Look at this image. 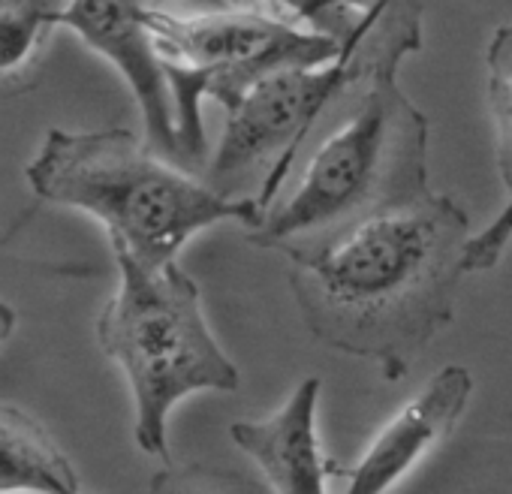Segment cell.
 <instances>
[{
  "label": "cell",
  "mask_w": 512,
  "mask_h": 494,
  "mask_svg": "<svg viewBox=\"0 0 512 494\" xmlns=\"http://www.w3.org/2000/svg\"><path fill=\"white\" fill-rule=\"evenodd\" d=\"M58 25L76 31L79 40H85L124 76L136 97L154 151L163 160L178 157L175 103L163 73V61L145 25V7L118 4V0H76V4L61 7Z\"/></svg>",
  "instance_id": "obj_7"
},
{
  "label": "cell",
  "mask_w": 512,
  "mask_h": 494,
  "mask_svg": "<svg viewBox=\"0 0 512 494\" xmlns=\"http://www.w3.org/2000/svg\"><path fill=\"white\" fill-rule=\"evenodd\" d=\"M488 70H491V79L512 88V25H503L494 31L488 43Z\"/></svg>",
  "instance_id": "obj_12"
},
{
  "label": "cell",
  "mask_w": 512,
  "mask_h": 494,
  "mask_svg": "<svg viewBox=\"0 0 512 494\" xmlns=\"http://www.w3.org/2000/svg\"><path fill=\"white\" fill-rule=\"evenodd\" d=\"M37 199L76 208L106 226L112 254L145 269L178 263V251L205 226L238 220L253 229L260 208L190 178L130 130H49L25 169Z\"/></svg>",
  "instance_id": "obj_3"
},
{
  "label": "cell",
  "mask_w": 512,
  "mask_h": 494,
  "mask_svg": "<svg viewBox=\"0 0 512 494\" xmlns=\"http://www.w3.org/2000/svg\"><path fill=\"white\" fill-rule=\"evenodd\" d=\"M470 235L467 211L428 190L287 254L308 332L338 353L380 365L392 383L407 377L455 317Z\"/></svg>",
  "instance_id": "obj_1"
},
{
  "label": "cell",
  "mask_w": 512,
  "mask_h": 494,
  "mask_svg": "<svg viewBox=\"0 0 512 494\" xmlns=\"http://www.w3.org/2000/svg\"><path fill=\"white\" fill-rule=\"evenodd\" d=\"M368 7L341 37L299 28L272 10H214L172 16L145 7V25L163 61L175 103L178 157H205L199 103L217 100L229 112L256 82L281 70H314L335 61L350 34L365 22Z\"/></svg>",
  "instance_id": "obj_5"
},
{
  "label": "cell",
  "mask_w": 512,
  "mask_h": 494,
  "mask_svg": "<svg viewBox=\"0 0 512 494\" xmlns=\"http://www.w3.org/2000/svg\"><path fill=\"white\" fill-rule=\"evenodd\" d=\"M320 377H308L269 419L232 422V443L263 470L275 494H326L332 461L317 434Z\"/></svg>",
  "instance_id": "obj_9"
},
{
  "label": "cell",
  "mask_w": 512,
  "mask_h": 494,
  "mask_svg": "<svg viewBox=\"0 0 512 494\" xmlns=\"http://www.w3.org/2000/svg\"><path fill=\"white\" fill-rule=\"evenodd\" d=\"M154 494H217V491L208 488V485H202V482H196L193 470L190 473H172V470H166L163 476L154 479Z\"/></svg>",
  "instance_id": "obj_13"
},
{
  "label": "cell",
  "mask_w": 512,
  "mask_h": 494,
  "mask_svg": "<svg viewBox=\"0 0 512 494\" xmlns=\"http://www.w3.org/2000/svg\"><path fill=\"white\" fill-rule=\"evenodd\" d=\"M118 293L97 320V338L133 395L136 446L169 461V416L196 392H235L241 374L214 341L196 281L178 266L145 269L115 254Z\"/></svg>",
  "instance_id": "obj_4"
},
{
  "label": "cell",
  "mask_w": 512,
  "mask_h": 494,
  "mask_svg": "<svg viewBox=\"0 0 512 494\" xmlns=\"http://www.w3.org/2000/svg\"><path fill=\"white\" fill-rule=\"evenodd\" d=\"M58 13L61 4H43V0L0 7V73H10L31 58L43 34L58 25Z\"/></svg>",
  "instance_id": "obj_11"
},
{
  "label": "cell",
  "mask_w": 512,
  "mask_h": 494,
  "mask_svg": "<svg viewBox=\"0 0 512 494\" xmlns=\"http://www.w3.org/2000/svg\"><path fill=\"white\" fill-rule=\"evenodd\" d=\"M395 13L398 4H371L365 22L350 34L335 61L314 70H281L256 82L226 112V127L208 160L205 184L229 196V187L241 175L269 169L260 193L253 196L263 220L290 178L296 154L311 130H317L326 112H332L374 64L392 31Z\"/></svg>",
  "instance_id": "obj_6"
},
{
  "label": "cell",
  "mask_w": 512,
  "mask_h": 494,
  "mask_svg": "<svg viewBox=\"0 0 512 494\" xmlns=\"http://www.w3.org/2000/svg\"><path fill=\"white\" fill-rule=\"evenodd\" d=\"M13 329H16V311L7 302H0V341H7Z\"/></svg>",
  "instance_id": "obj_14"
},
{
  "label": "cell",
  "mask_w": 512,
  "mask_h": 494,
  "mask_svg": "<svg viewBox=\"0 0 512 494\" xmlns=\"http://www.w3.org/2000/svg\"><path fill=\"white\" fill-rule=\"evenodd\" d=\"M82 494L79 476L52 434L28 413L0 404V494Z\"/></svg>",
  "instance_id": "obj_10"
},
{
  "label": "cell",
  "mask_w": 512,
  "mask_h": 494,
  "mask_svg": "<svg viewBox=\"0 0 512 494\" xmlns=\"http://www.w3.org/2000/svg\"><path fill=\"white\" fill-rule=\"evenodd\" d=\"M473 395V377L464 365L440 368L371 440L359 464L350 470L329 467V476H344V494H386L401 482L440 440L461 422Z\"/></svg>",
  "instance_id": "obj_8"
},
{
  "label": "cell",
  "mask_w": 512,
  "mask_h": 494,
  "mask_svg": "<svg viewBox=\"0 0 512 494\" xmlns=\"http://www.w3.org/2000/svg\"><path fill=\"white\" fill-rule=\"evenodd\" d=\"M419 49L422 4H398L374 64L338 103L332 130L311 151L293 190L247 229L250 244L287 257L431 190L428 118L398 85L401 61Z\"/></svg>",
  "instance_id": "obj_2"
}]
</instances>
